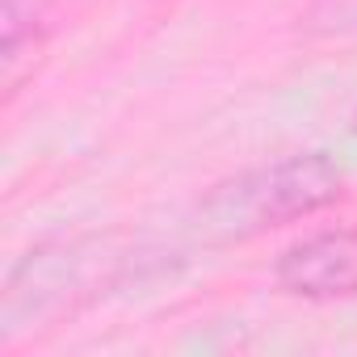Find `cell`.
<instances>
[{
    "label": "cell",
    "instance_id": "cell-2",
    "mask_svg": "<svg viewBox=\"0 0 357 357\" xmlns=\"http://www.w3.org/2000/svg\"><path fill=\"white\" fill-rule=\"evenodd\" d=\"M109 265L114 257L101 240H63L30 252L5 286V311H0L5 336H17L22 328H38L34 319H51L76 307L84 294H93L89 286H97Z\"/></svg>",
    "mask_w": 357,
    "mask_h": 357
},
{
    "label": "cell",
    "instance_id": "cell-5",
    "mask_svg": "<svg viewBox=\"0 0 357 357\" xmlns=\"http://www.w3.org/2000/svg\"><path fill=\"white\" fill-rule=\"evenodd\" d=\"M298 26L307 34H319V38L357 34V0H315V5L298 17Z\"/></svg>",
    "mask_w": 357,
    "mask_h": 357
},
{
    "label": "cell",
    "instance_id": "cell-6",
    "mask_svg": "<svg viewBox=\"0 0 357 357\" xmlns=\"http://www.w3.org/2000/svg\"><path fill=\"white\" fill-rule=\"evenodd\" d=\"M353 130H357V118H353Z\"/></svg>",
    "mask_w": 357,
    "mask_h": 357
},
{
    "label": "cell",
    "instance_id": "cell-3",
    "mask_svg": "<svg viewBox=\"0 0 357 357\" xmlns=\"http://www.w3.org/2000/svg\"><path fill=\"white\" fill-rule=\"evenodd\" d=\"M273 282L286 294L315 298V303L357 294V231L332 227V231H315L307 240H294L278 257Z\"/></svg>",
    "mask_w": 357,
    "mask_h": 357
},
{
    "label": "cell",
    "instance_id": "cell-1",
    "mask_svg": "<svg viewBox=\"0 0 357 357\" xmlns=\"http://www.w3.org/2000/svg\"><path fill=\"white\" fill-rule=\"evenodd\" d=\"M340 194L344 168L324 151H298L219 181L198 202L190 223L206 244H240L261 231L319 215Z\"/></svg>",
    "mask_w": 357,
    "mask_h": 357
},
{
    "label": "cell",
    "instance_id": "cell-4",
    "mask_svg": "<svg viewBox=\"0 0 357 357\" xmlns=\"http://www.w3.org/2000/svg\"><path fill=\"white\" fill-rule=\"evenodd\" d=\"M43 9L47 0H5L0 5V22H5V55H0V63H5L9 84L17 80V63L26 47H38L43 38Z\"/></svg>",
    "mask_w": 357,
    "mask_h": 357
}]
</instances>
